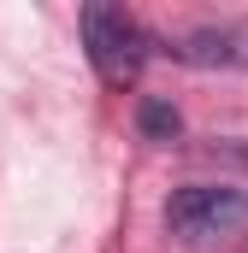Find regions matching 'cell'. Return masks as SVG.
<instances>
[{"label": "cell", "mask_w": 248, "mask_h": 253, "mask_svg": "<svg viewBox=\"0 0 248 253\" xmlns=\"http://www.w3.org/2000/svg\"><path fill=\"white\" fill-rule=\"evenodd\" d=\"M83 53H89L95 77L107 88H130L142 77V65H148V36H142V24L124 6L89 0L83 6Z\"/></svg>", "instance_id": "cell-1"}, {"label": "cell", "mask_w": 248, "mask_h": 253, "mask_svg": "<svg viewBox=\"0 0 248 253\" xmlns=\"http://www.w3.org/2000/svg\"><path fill=\"white\" fill-rule=\"evenodd\" d=\"M166 230L189 242V248H207V242H225L248 230V194L225 189V183H189L166 200Z\"/></svg>", "instance_id": "cell-2"}, {"label": "cell", "mask_w": 248, "mask_h": 253, "mask_svg": "<svg viewBox=\"0 0 248 253\" xmlns=\"http://www.w3.org/2000/svg\"><path fill=\"white\" fill-rule=\"evenodd\" d=\"M178 59H189V65H243L248 53L237 47V36H219V30H195L184 47H178Z\"/></svg>", "instance_id": "cell-3"}, {"label": "cell", "mask_w": 248, "mask_h": 253, "mask_svg": "<svg viewBox=\"0 0 248 253\" xmlns=\"http://www.w3.org/2000/svg\"><path fill=\"white\" fill-rule=\"evenodd\" d=\"M136 129H142V141H172L184 118H178V106L172 100H160V94H148L142 106H136Z\"/></svg>", "instance_id": "cell-4"}]
</instances>
